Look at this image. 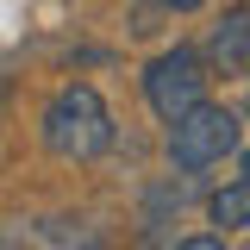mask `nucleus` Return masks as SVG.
<instances>
[{
  "instance_id": "obj_5",
  "label": "nucleus",
  "mask_w": 250,
  "mask_h": 250,
  "mask_svg": "<svg viewBox=\"0 0 250 250\" xmlns=\"http://www.w3.org/2000/svg\"><path fill=\"white\" fill-rule=\"evenodd\" d=\"M207 213H213V225H225V231H250V169L238 175V182H225L207 200Z\"/></svg>"
},
{
  "instance_id": "obj_4",
  "label": "nucleus",
  "mask_w": 250,
  "mask_h": 250,
  "mask_svg": "<svg viewBox=\"0 0 250 250\" xmlns=\"http://www.w3.org/2000/svg\"><path fill=\"white\" fill-rule=\"evenodd\" d=\"M207 62H213V75H244L250 69V6H231L207 31Z\"/></svg>"
},
{
  "instance_id": "obj_6",
  "label": "nucleus",
  "mask_w": 250,
  "mask_h": 250,
  "mask_svg": "<svg viewBox=\"0 0 250 250\" xmlns=\"http://www.w3.org/2000/svg\"><path fill=\"white\" fill-rule=\"evenodd\" d=\"M175 250H225V244H219L213 231H200V238H182V244H175Z\"/></svg>"
},
{
  "instance_id": "obj_7",
  "label": "nucleus",
  "mask_w": 250,
  "mask_h": 250,
  "mask_svg": "<svg viewBox=\"0 0 250 250\" xmlns=\"http://www.w3.org/2000/svg\"><path fill=\"white\" fill-rule=\"evenodd\" d=\"M169 13H194V6H207V0H163Z\"/></svg>"
},
{
  "instance_id": "obj_1",
  "label": "nucleus",
  "mask_w": 250,
  "mask_h": 250,
  "mask_svg": "<svg viewBox=\"0 0 250 250\" xmlns=\"http://www.w3.org/2000/svg\"><path fill=\"white\" fill-rule=\"evenodd\" d=\"M44 144L62 163H94L100 150H113V113L88 82L57 88V100L44 106Z\"/></svg>"
},
{
  "instance_id": "obj_8",
  "label": "nucleus",
  "mask_w": 250,
  "mask_h": 250,
  "mask_svg": "<svg viewBox=\"0 0 250 250\" xmlns=\"http://www.w3.org/2000/svg\"><path fill=\"white\" fill-rule=\"evenodd\" d=\"M244 119H250V100H244Z\"/></svg>"
},
{
  "instance_id": "obj_9",
  "label": "nucleus",
  "mask_w": 250,
  "mask_h": 250,
  "mask_svg": "<svg viewBox=\"0 0 250 250\" xmlns=\"http://www.w3.org/2000/svg\"><path fill=\"white\" fill-rule=\"evenodd\" d=\"M244 169H250V150H244Z\"/></svg>"
},
{
  "instance_id": "obj_3",
  "label": "nucleus",
  "mask_w": 250,
  "mask_h": 250,
  "mask_svg": "<svg viewBox=\"0 0 250 250\" xmlns=\"http://www.w3.org/2000/svg\"><path fill=\"white\" fill-rule=\"evenodd\" d=\"M238 150V113H225L213 100H200L194 113L169 125V163L175 169H213Z\"/></svg>"
},
{
  "instance_id": "obj_2",
  "label": "nucleus",
  "mask_w": 250,
  "mask_h": 250,
  "mask_svg": "<svg viewBox=\"0 0 250 250\" xmlns=\"http://www.w3.org/2000/svg\"><path fill=\"white\" fill-rule=\"evenodd\" d=\"M207 75H213L207 50H194V44L163 50V57L144 69V100H150V113L163 125H175L182 113H194V106L207 100Z\"/></svg>"
}]
</instances>
